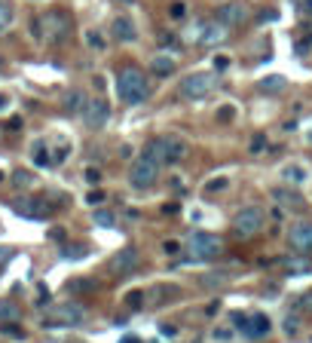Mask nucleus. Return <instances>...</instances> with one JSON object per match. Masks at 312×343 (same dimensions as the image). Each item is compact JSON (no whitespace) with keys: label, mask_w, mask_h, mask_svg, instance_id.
I'll use <instances>...</instances> for the list:
<instances>
[{"label":"nucleus","mask_w":312,"mask_h":343,"mask_svg":"<svg viewBox=\"0 0 312 343\" xmlns=\"http://www.w3.org/2000/svg\"><path fill=\"white\" fill-rule=\"evenodd\" d=\"M159 178V163H153L150 156H138L132 166H129V184L135 190H150Z\"/></svg>","instance_id":"6"},{"label":"nucleus","mask_w":312,"mask_h":343,"mask_svg":"<svg viewBox=\"0 0 312 343\" xmlns=\"http://www.w3.org/2000/svg\"><path fill=\"white\" fill-rule=\"evenodd\" d=\"M0 331H3L6 337H18V340H25V331H21V328H15L12 322H3V325H0Z\"/></svg>","instance_id":"33"},{"label":"nucleus","mask_w":312,"mask_h":343,"mask_svg":"<svg viewBox=\"0 0 312 343\" xmlns=\"http://www.w3.org/2000/svg\"><path fill=\"white\" fill-rule=\"evenodd\" d=\"M64 291H67V294H95V291H98V282H95L92 276H77V279H70V282L64 285Z\"/></svg>","instance_id":"18"},{"label":"nucleus","mask_w":312,"mask_h":343,"mask_svg":"<svg viewBox=\"0 0 312 343\" xmlns=\"http://www.w3.org/2000/svg\"><path fill=\"white\" fill-rule=\"evenodd\" d=\"M230 282V276L227 273H211V276H205L202 279V285H208V288H224Z\"/></svg>","instance_id":"26"},{"label":"nucleus","mask_w":312,"mask_h":343,"mask_svg":"<svg viewBox=\"0 0 312 343\" xmlns=\"http://www.w3.org/2000/svg\"><path fill=\"white\" fill-rule=\"evenodd\" d=\"M218 21H221L224 28H239V25H245V21H248V6L239 3V0H230V3H224V6L218 9Z\"/></svg>","instance_id":"9"},{"label":"nucleus","mask_w":312,"mask_h":343,"mask_svg":"<svg viewBox=\"0 0 312 343\" xmlns=\"http://www.w3.org/2000/svg\"><path fill=\"white\" fill-rule=\"evenodd\" d=\"M3 107H6V95H0V110H3Z\"/></svg>","instance_id":"50"},{"label":"nucleus","mask_w":312,"mask_h":343,"mask_svg":"<svg viewBox=\"0 0 312 343\" xmlns=\"http://www.w3.org/2000/svg\"><path fill=\"white\" fill-rule=\"evenodd\" d=\"M12 181H15V187H31L34 178H31V172H21V169H18V172L12 175Z\"/></svg>","instance_id":"34"},{"label":"nucleus","mask_w":312,"mask_h":343,"mask_svg":"<svg viewBox=\"0 0 312 343\" xmlns=\"http://www.w3.org/2000/svg\"><path fill=\"white\" fill-rule=\"evenodd\" d=\"M107 117H110V107H107L104 98H92V101H86V107H83V120H86L89 129H104Z\"/></svg>","instance_id":"11"},{"label":"nucleus","mask_w":312,"mask_h":343,"mask_svg":"<svg viewBox=\"0 0 312 343\" xmlns=\"http://www.w3.org/2000/svg\"><path fill=\"white\" fill-rule=\"evenodd\" d=\"M34 166H40V169L52 166V156H49V150L43 147V141H37V144H34Z\"/></svg>","instance_id":"25"},{"label":"nucleus","mask_w":312,"mask_h":343,"mask_svg":"<svg viewBox=\"0 0 312 343\" xmlns=\"http://www.w3.org/2000/svg\"><path fill=\"white\" fill-rule=\"evenodd\" d=\"M224 187H227V178H218V181L205 184V193H214V190H224Z\"/></svg>","instance_id":"38"},{"label":"nucleus","mask_w":312,"mask_h":343,"mask_svg":"<svg viewBox=\"0 0 312 343\" xmlns=\"http://www.w3.org/2000/svg\"><path fill=\"white\" fill-rule=\"evenodd\" d=\"M227 67H230V58L227 55H218L214 58V71H227Z\"/></svg>","instance_id":"40"},{"label":"nucleus","mask_w":312,"mask_h":343,"mask_svg":"<svg viewBox=\"0 0 312 343\" xmlns=\"http://www.w3.org/2000/svg\"><path fill=\"white\" fill-rule=\"evenodd\" d=\"M83 319H86V310L77 301H64L46 310L43 328H74V325H83Z\"/></svg>","instance_id":"3"},{"label":"nucleus","mask_w":312,"mask_h":343,"mask_svg":"<svg viewBox=\"0 0 312 343\" xmlns=\"http://www.w3.org/2000/svg\"><path fill=\"white\" fill-rule=\"evenodd\" d=\"M282 178H285L288 184H303V181H306V169H303V166H285V169H282Z\"/></svg>","instance_id":"22"},{"label":"nucleus","mask_w":312,"mask_h":343,"mask_svg":"<svg viewBox=\"0 0 312 343\" xmlns=\"http://www.w3.org/2000/svg\"><path fill=\"white\" fill-rule=\"evenodd\" d=\"M187 248H190V258H193V261H214V258L224 255V242H221V236H214V233H202V230L190 233Z\"/></svg>","instance_id":"4"},{"label":"nucleus","mask_w":312,"mask_h":343,"mask_svg":"<svg viewBox=\"0 0 312 343\" xmlns=\"http://www.w3.org/2000/svg\"><path fill=\"white\" fill-rule=\"evenodd\" d=\"M214 74H208V71H196V74H187L184 80H181V95L187 98V101H199V98H205V95H211V89H214Z\"/></svg>","instance_id":"7"},{"label":"nucleus","mask_w":312,"mask_h":343,"mask_svg":"<svg viewBox=\"0 0 312 343\" xmlns=\"http://www.w3.org/2000/svg\"><path fill=\"white\" fill-rule=\"evenodd\" d=\"M300 310H306V313H312V291H306V294L300 298Z\"/></svg>","instance_id":"44"},{"label":"nucleus","mask_w":312,"mask_h":343,"mask_svg":"<svg viewBox=\"0 0 312 343\" xmlns=\"http://www.w3.org/2000/svg\"><path fill=\"white\" fill-rule=\"evenodd\" d=\"M61 255H64V258H83V255H86V245H67Z\"/></svg>","instance_id":"35"},{"label":"nucleus","mask_w":312,"mask_h":343,"mask_svg":"<svg viewBox=\"0 0 312 343\" xmlns=\"http://www.w3.org/2000/svg\"><path fill=\"white\" fill-rule=\"evenodd\" d=\"M95 224H98V227H113V224H116V218H113L110 212L98 209V212H95Z\"/></svg>","instance_id":"29"},{"label":"nucleus","mask_w":312,"mask_h":343,"mask_svg":"<svg viewBox=\"0 0 312 343\" xmlns=\"http://www.w3.org/2000/svg\"><path fill=\"white\" fill-rule=\"evenodd\" d=\"M83 107H86V95H83L80 89H74V92L64 98V110H67V113H83Z\"/></svg>","instance_id":"21"},{"label":"nucleus","mask_w":312,"mask_h":343,"mask_svg":"<svg viewBox=\"0 0 312 343\" xmlns=\"http://www.w3.org/2000/svg\"><path fill=\"white\" fill-rule=\"evenodd\" d=\"M86 43L92 46V49H104L107 43H104V37L98 34V31H86Z\"/></svg>","instance_id":"31"},{"label":"nucleus","mask_w":312,"mask_h":343,"mask_svg":"<svg viewBox=\"0 0 312 343\" xmlns=\"http://www.w3.org/2000/svg\"><path fill=\"white\" fill-rule=\"evenodd\" d=\"M263 147H267V135H254L251 138V153H260Z\"/></svg>","instance_id":"37"},{"label":"nucleus","mask_w":312,"mask_h":343,"mask_svg":"<svg viewBox=\"0 0 312 343\" xmlns=\"http://www.w3.org/2000/svg\"><path fill=\"white\" fill-rule=\"evenodd\" d=\"M162 147H165V166H175L187 156V141L181 135H162Z\"/></svg>","instance_id":"14"},{"label":"nucleus","mask_w":312,"mask_h":343,"mask_svg":"<svg viewBox=\"0 0 312 343\" xmlns=\"http://www.w3.org/2000/svg\"><path fill=\"white\" fill-rule=\"evenodd\" d=\"M150 71H153L156 77H172V74H175V58H172V55H156V58L150 61Z\"/></svg>","instance_id":"19"},{"label":"nucleus","mask_w":312,"mask_h":343,"mask_svg":"<svg viewBox=\"0 0 312 343\" xmlns=\"http://www.w3.org/2000/svg\"><path fill=\"white\" fill-rule=\"evenodd\" d=\"M0 319H6V322H12V319H18V310L9 304V301H0Z\"/></svg>","instance_id":"30"},{"label":"nucleus","mask_w":312,"mask_h":343,"mask_svg":"<svg viewBox=\"0 0 312 343\" xmlns=\"http://www.w3.org/2000/svg\"><path fill=\"white\" fill-rule=\"evenodd\" d=\"M273 199H276V202H282L285 209H294V212H300V209L306 205L300 193H294V190H285V187H276V190H273Z\"/></svg>","instance_id":"17"},{"label":"nucleus","mask_w":312,"mask_h":343,"mask_svg":"<svg viewBox=\"0 0 312 343\" xmlns=\"http://www.w3.org/2000/svg\"><path fill=\"white\" fill-rule=\"evenodd\" d=\"M297 6H300V12H303V15H309V18H312V0H297Z\"/></svg>","instance_id":"46"},{"label":"nucleus","mask_w":312,"mask_h":343,"mask_svg":"<svg viewBox=\"0 0 312 343\" xmlns=\"http://www.w3.org/2000/svg\"><path fill=\"white\" fill-rule=\"evenodd\" d=\"M227 31L230 28H224L221 21H202V25H196V40L205 46H214V43L227 40Z\"/></svg>","instance_id":"13"},{"label":"nucleus","mask_w":312,"mask_h":343,"mask_svg":"<svg viewBox=\"0 0 312 343\" xmlns=\"http://www.w3.org/2000/svg\"><path fill=\"white\" fill-rule=\"evenodd\" d=\"M18 126H21V120H18V117H12V120H9V126H6V129H9V132H15V129H18Z\"/></svg>","instance_id":"48"},{"label":"nucleus","mask_w":312,"mask_h":343,"mask_svg":"<svg viewBox=\"0 0 312 343\" xmlns=\"http://www.w3.org/2000/svg\"><path fill=\"white\" fill-rule=\"evenodd\" d=\"M86 181H89V184H98V181H101V172H98V169H86Z\"/></svg>","instance_id":"41"},{"label":"nucleus","mask_w":312,"mask_h":343,"mask_svg":"<svg viewBox=\"0 0 312 343\" xmlns=\"http://www.w3.org/2000/svg\"><path fill=\"white\" fill-rule=\"evenodd\" d=\"M126 307L129 310H141L144 307V291H129L126 294Z\"/></svg>","instance_id":"27"},{"label":"nucleus","mask_w":312,"mask_h":343,"mask_svg":"<svg viewBox=\"0 0 312 343\" xmlns=\"http://www.w3.org/2000/svg\"><path fill=\"white\" fill-rule=\"evenodd\" d=\"M110 31H113V37H116L119 43H132V40H138V31H135V25H132V18H129V15L113 18Z\"/></svg>","instance_id":"15"},{"label":"nucleus","mask_w":312,"mask_h":343,"mask_svg":"<svg viewBox=\"0 0 312 343\" xmlns=\"http://www.w3.org/2000/svg\"><path fill=\"white\" fill-rule=\"evenodd\" d=\"M0 251H3V248H0Z\"/></svg>","instance_id":"51"},{"label":"nucleus","mask_w":312,"mask_h":343,"mask_svg":"<svg viewBox=\"0 0 312 343\" xmlns=\"http://www.w3.org/2000/svg\"><path fill=\"white\" fill-rule=\"evenodd\" d=\"M159 43H162V46H172V49L178 46V40H175V34H162V37H159Z\"/></svg>","instance_id":"45"},{"label":"nucleus","mask_w":312,"mask_h":343,"mask_svg":"<svg viewBox=\"0 0 312 343\" xmlns=\"http://www.w3.org/2000/svg\"><path fill=\"white\" fill-rule=\"evenodd\" d=\"M263 224H267L263 209L248 205V209H242V212L233 218V233H236L239 239H251V236H257V233L263 230Z\"/></svg>","instance_id":"5"},{"label":"nucleus","mask_w":312,"mask_h":343,"mask_svg":"<svg viewBox=\"0 0 312 343\" xmlns=\"http://www.w3.org/2000/svg\"><path fill=\"white\" fill-rule=\"evenodd\" d=\"M282 267H288L291 273H309L312 261H309V255H297V258H285V261H282Z\"/></svg>","instance_id":"20"},{"label":"nucleus","mask_w":312,"mask_h":343,"mask_svg":"<svg viewBox=\"0 0 312 343\" xmlns=\"http://www.w3.org/2000/svg\"><path fill=\"white\" fill-rule=\"evenodd\" d=\"M153 304H165L169 298H181V288H175V285H159V288H153Z\"/></svg>","instance_id":"23"},{"label":"nucleus","mask_w":312,"mask_h":343,"mask_svg":"<svg viewBox=\"0 0 312 343\" xmlns=\"http://www.w3.org/2000/svg\"><path fill=\"white\" fill-rule=\"evenodd\" d=\"M9 21H12V6H9L6 0H0V31H3Z\"/></svg>","instance_id":"32"},{"label":"nucleus","mask_w":312,"mask_h":343,"mask_svg":"<svg viewBox=\"0 0 312 343\" xmlns=\"http://www.w3.org/2000/svg\"><path fill=\"white\" fill-rule=\"evenodd\" d=\"M178 248H181V245H178L175 239H169V242H162V251H165V255H178Z\"/></svg>","instance_id":"42"},{"label":"nucleus","mask_w":312,"mask_h":343,"mask_svg":"<svg viewBox=\"0 0 312 343\" xmlns=\"http://www.w3.org/2000/svg\"><path fill=\"white\" fill-rule=\"evenodd\" d=\"M169 15H172L175 21H181V18L187 15V3H184V0H175V3L169 6Z\"/></svg>","instance_id":"28"},{"label":"nucleus","mask_w":312,"mask_h":343,"mask_svg":"<svg viewBox=\"0 0 312 343\" xmlns=\"http://www.w3.org/2000/svg\"><path fill=\"white\" fill-rule=\"evenodd\" d=\"M86 202H89V205H98V202H104V193H101V190H92V193L86 196Z\"/></svg>","instance_id":"39"},{"label":"nucleus","mask_w":312,"mask_h":343,"mask_svg":"<svg viewBox=\"0 0 312 343\" xmlns=\"http://www.w3.org/2000/svg\"><path fill=\"white\" fill-rule=\"evenodd\" d=\"M116 95L126 104H144L150 98V83H147L144 71L135 67V64L119 67V74H116Z\"/></svg>","instance_id":"2"},{"label":"nucleus","mask_w":312,"mask_h":343,"mask_svg":"<svg viewBox=\"0 0 312 343\" xmlns=\"http://www.w3.org/2000/svg\"><path fill=\"white\" fill-rule=\"evenodd\" d=\"M119 343H141V340H138L135 334H129V337H123V340H119Z\"/></svg>","instance_id":"49"},{"label":"nucleus","mask_w":312,"mask_h":343,"mask_svg":"<svg viewBox=\"0 0 312 343\" xmlns=\"http://www.w3.org/2000/svg\"><path fill=\"white\" fill-rule=\"evenodd\" d=\"M233 117H236V110H233V107H230V104H224V107H221V110H218V120H221V123H230V120H233Z\"/></svg>","instance_id":"36"},{"label":"nucleus","mask_w":312,"mask_h":343,"mask_svg":"<svg viewBox=\"0 0 312 343\" xmlns=\"http://www.w3.org/2000/svg\"><path fill=\"white\" fill-rule=\"evenodd\" d=\"M270 319L263 316V313H254V316H248L245 319V325H242V331L248 334V337H263V334H270Z\"/></svg>","instance_id":"16"},{"label":"nucleus","mask_w":312,"mask_h":343,"mask_svg":"<svg viewBox=\"0 0 312 343\" xmlns=\"http://www.w3.org/2000/svg\"><path fill=\"white\" fill-rule=\"evenodd\" d=\"M175 331H178L175 325H159V334H165V337H175Z\"/></svg>","instance_id":"47"},{"label":"nucleus","mask_w":312,"mask_h":343,"mask_svg":"<svg viewBox=\"0 0 312 343\" xmlns=\"http://www.w3.org/2000/svg\"><path fill=\"white\" fill-rule=\"evenodd\" d=\"M288 242H291V248H294L297 255H312V224L309 221L294 224L291 233H288Z\"/></svg>","instance_id":"12"},{"label":"nucleus","mask_w":312,"mask_h":343,"mask_svg":"<svg viewBox=\"0 0 312 343\" xmlns=\"http://www.w3.org/2000/svg\"><path fill=\"white\" fill-rule=\"evenodd\" d=\"M34 37L37 40H46V43H52V46H61V43H67V37H70V31H74V18H70V12H64V9H49V12H43L40 18H34Z\"/></svg>","instance_id":"1"},{"label":"nucleus","mask_w":312,"mask_h":343,"mask_svg":"<svg viewBox=\"0 0 312 343\" xmlns=\"http://www.w3.org/2000/svg\"><path fill=\"white\" fill-rule=\"evenodd\" d=\"M135 267H138V248H132V245H126L123 251H116V255L107 261V270H110L113 276H129Z\"/></svg>","instance_id":"10"},{"label":"nucleus","mask_w":312,"mask_h":343,"mask_svg":"<svg viewBox=\"0 0 312 343\" xmlns=\"http://www.w3.org/2000/svg\"><path fill=\"white\" fill-rule=\"evenodd\" d=\"M285 331H288V334H297V316H288V319H285Z\"/></svg>","instance_id":"43"},{"label":"nucleus","mask_w":312,"mask_h":343,"mask_svg":"<svg viewBox=\"0 0 312 343\" xmlns=\"http://www.w3.org/2000/svg\"><path fill=\"white\" fill-rule=\"evenodd\" d=\"M285 86H288V80H285V77H279V74H273V77H263V80H260V89H263V92H282Z\"/></svg>","instance_id":"24"},{"label":"nucleus","mask_w":312,"mask_h":343,"mask_svg":"<svg viewBox=\"0 0 312 343\" xmlns=\"http://www.w3.org/2000/svg\"><path fill=\"white\" fill-rule=\"evenodd\" d=\"M12 212L21 218H31V221H46L55 212V205H49L40 196H18V199H12Z\"/></svg>","instance_id":"8"}]
</instances>
